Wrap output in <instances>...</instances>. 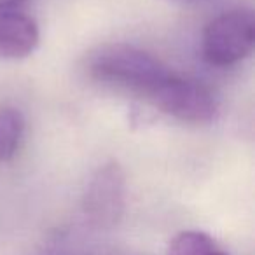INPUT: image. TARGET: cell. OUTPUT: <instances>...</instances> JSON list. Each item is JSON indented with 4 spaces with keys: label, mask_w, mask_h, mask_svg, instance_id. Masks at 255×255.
I'll return each mask as SVG.
<instances>
[{
    "label": "cell",
    "mask_w": 255,
    "mask_h": 255,
    "mask_svg": "<svg viewBox=\"0 0 255 255\" xmlns=\"http://www.w3.org/2000/svg\"><path fill=\"white\" fill-rule=\"evenodd\" d=\"M95 81L149 98L173 72L150 53L129 44H109L89 58Z\"/></svg>",
    "instance_id": "6da1fadb"
},
{
    "label": "cell",
    "mask_w": 255,
    "mask_h": 255,
    "mask_svg": "<svg viewBox=\"0 0 255 255\" xmlns=\"http://www.w3.org/2000/svg\"><path fill=\"white\" fill-rule=\"evenodd\" d=\"M255 46V16L250 9L222 12L206 25L201 53L213 67H229L248 58Z\"/></svg>",
    "instance_id": "7a4b0ae2"
},
{
    "label": "cell",
    "mask_w": 255,
    "mask_h": 255,
    "mask_svg": "<svg viewBox=\"0 0 255 255\" xmlns=\"http://www.w3.org/2000/svg\"><path fill=\"white\" fill-rule=\"evenodd\" d=\"M126 206V175L117 161L102 164L93 173L82 196V212L98 229H112L121 222Z\"/></svg>",
    "instance_id": "3957f363"
},
{
    "label": "cell",
    "mask_w": 255,
    "mask_h": 255,
    "mask_svg": "<svg viewBox=\"0 0 255 255\" xmlns=\"http://www.w3.org/2000/svg\"><path fill=\"white\" fill-rule=\"evenodd\" d=\"M150 103L170 117L184 123H210L217 116V98L208 88L196 81L171 75L152 95Z\"/></svg>",
    "instance_id": "277c9868"
},
{
    "label": "cell",
    "mask_w": 255,
    "mask_h": 255,
    "mask_svg": "<svg viewBox=\"0 0 255 255\" xmlns=\"http://www.w3.org/2000/svg\"><path fill=\"white\" fill-rule=\"evenodd\" d=\"M40 42L35 19L21 12H0V60L28 58Z\"/></svg>",
    "instance_id": "5b68a950"
},
{
    "label": "cell",
    "mask_w": 255,
    "mask_h": 255,
    "mask_svg": "<svg viewBox=\"0 0 255 255\" xmlns=\"http://www.w3.org/2000/svg\"><path fill=\"white\" fill-rule=\"evenodd\" d=\"M25 135V117L14 107L0 109V164L16 156Z\"/></svg>",
    "instance_id": "8992f818"
},
{
    "label": "cell",
    "mask_w": 255,
    "mask_h": 255,
    "mask_svg": "<svg viewBox=\"0 0 255 255\" xmlns=\"http://www.w3.org/2000/svg\"><path fill=\"white\" fill-rule=\"evenodd\" d=\"M168 255H227V252L203 231H182L171 238Z\"/></svg>",
    "instance_id": "52a82bcc"
},
{
    "label": "cell",
    "mask_w": 255,
    "mask_h": 255,
    "mask_svg": "<svg viewBox=\"0 0 255 255\" xmlns=\"http://www.w3.org/2000/svg\"><path fill=\"white\" fill-rule=\"evenodd\" d=\"M23 2H26V0H0V12H4V11H12L14 7L21 5Z\"/></svg>",
    "instance_id": "ba28073f"
}]
</instances>
